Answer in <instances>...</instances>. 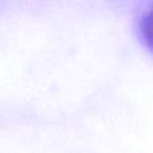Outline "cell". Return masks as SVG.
Segmentation results:
<instances>
[{
	"mask_svg": "<svg viewBox=\"0 0 153 153\" xmlns=\"http://www.w3.org/2000/svg\"><path fill=\"white\" fill-rule=\"evenodd\" d=\"M138 31L143 42L153 53V1L141 13L138 20Z\"/></svg>",
	"mask_w": 153,
	"mask_h": 153,
	"instance_id": "cell-1",
	"label": "cell"
}]
</instances>
